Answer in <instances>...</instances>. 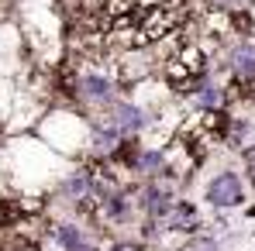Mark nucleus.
I'll return each instance as SVG.
<instances>
[{
	"label": "nucleus",
	"mask_w": 255,
	"mask_h": 251,
	"mask_svg": "<svg viewBox=\"0 0 255 251\" xmlns=\"http://www.w3.org/2000/svg\"><path fill=\"white\" fill-rule=\"evenodd\" d=\"M45 238H48L59 251H69L73 245L86 241V227L80 224V220H55V224H48Z\"/></svg>",
	"instance_id": "6"
},
{
	"label": "nucleus",
	"mask_w": 255,
	"mask_h": 251,
	"mask_svg": "<svg viewBox=\"0 0 255 251\" xmlns=\"http://www.w3.org/2000/svg\"><path fill=\"white\" fill-rule=\"evenodd\" d=\"M204 200L211 203L214 210H235V207H242L245 203V179L238 175V172H217L211 182L204 186Z\"/></svg>",
	"instance_id": "3"
},
{
	"label": "nucleus",
	"mask_w": 255,
	"mask_h": 251,
	"mask_svg": "<svg viewBox=\"0 0 255 251\" xmlns=\"http://www.w3.org/2000/svg\"><path fill=\"white\" fill-rule=\"evenodd\" d=\"M211 7L224 10V14H249L252 10V0H211Z\"/></svg>",
	"instance_id": "8"
},
{
	"label": "nucleus",
	"mask_w": 255,
	"mask_h": 251,
	"mask_svg": "<svg viewBox=\"0 0 255 251\" xmlns=\"http://www.w3.org/2000/svg\"><path fill=\"white\" fill-rule=\"evenodd\" d=\"M90 121L111 127V131H114V134H121V138H138V134L148 127V114H145L134 100L118 96V100H111L107 107L93 110V114H90Z\"/></svg>",
	"instance_id": "2"
},
{
	"label": "nucleus",
	"mask_w": 255,
	"mask_h": 251,
	"mask_svg": "<svg viewBox=\"0 0 255 251\" xmlns=\"http://www.w3.org/2000/svg\"><path fill=\"white\" fill-rule=\"evenodd\" d=\"M66 93H69V100L76 107L93 114V110H100V107H107L111 100L121 96V80H118L114 69H104V66H97L90 59V66L73 69V76L66 83Z\"/></svg>",
	"instance_id": "1"
},
{
	"label": "nucleus",
	"mask_w": 255,
	"mask_h": 251,
	"mask_svg": "<svg viewBox=\"0 0 255 251\" xmlns=\"http://www.w3.org/2000/svg\"><path fill=\"white\" fill-rule=\"evenodd\" d=\"M245 179L255 182V145H252V148H245Z\"/></svg>",
	"instance_id": "9"
},
{
	"label": "nucleus",
	"mask_w": 255,
	"mask_h": 251,
	"mask_svg": "<svg viewBox=\"0 0 255 251\" xmlns=\"http://www.w3.org/2000/svg\"><path fill=\"white\" fill-rule=\"evenodd\" d=\"M207 251H214V248H207Z\"/></svg>",
	"instance_id": "12"
},
{
	"label": "nucleus",
	"mask_w": 255,
	"mask_h": 251,
	"mask_svg": "<svg viewBox=\"0 0 255 251\" xmlns=\"http://www.w3.org/2000/svg\"><path fill=\"white\" fill-rule=\"evenodd\" d=\"M111 251H148V248H145L141 241H114Z\"/></svg>",
	"instance_id": "10"
},
{
	"label": "nucleus",
	"mask_w": 255,
	"mask_h": 251,
	"mask_svg": "<svg viewBox=\"0 0 255 251\" xmlns=\"http://www.w3.org/2000/svg\"><path fill=\"white\" fill-rule=\"evenodd\" d=\"M228 69L235 83H255V38H235V45L228 48Z\"/></svg>",
	"instance_id": "4"
},
{
	"label": "nucleus",
	"mask_w": 255,
	"mask_h": 251,
	"mask_svg": "<svg viewBox=\"0 0 255 251\" xmlns=\"http://www.w3.org/2000/svg\"><path fill=\"white\" fill-rule=\"evenodd\" d=\"M69 251H100V245H93V241L86 238V241H80V245H73Z\"/></svg>",
	"instance_id": "11"
},
{
	"label": "nucleus",
	"mask_w": 255,
	"mask_h": 251,
	"mask_svg": "<svg viewBox=\"0 0 255 251\" xmlns=\"http://www.w3.org/2000/svg\"><path fill=\"white\" fill-rule=\"evenodd\" d=\"M190 100L197 110H224L228 107V89L221 83H214L211 76H200V83L190 89Z\"/></svg>",
	"instance_id": "5"
},
{
	"label": "nucleus",
	"mask_w": 255,
	"mask_h": 251,
	"mask_svg": "<svg viewBox=\"0 0 255 251\" xmlns=\"http://www.w3.org/2000/svg\"><path fill=\"white\" fill-rule=\"evenodd\" d=\"M224 141L235 148V152H245L255 145V121L252 117H231L228 131H224Z\"/></svg>",
	"instance_id": "7"
}]
</instances>
